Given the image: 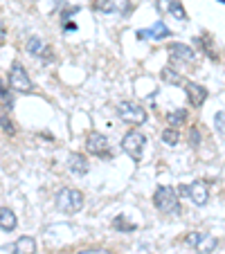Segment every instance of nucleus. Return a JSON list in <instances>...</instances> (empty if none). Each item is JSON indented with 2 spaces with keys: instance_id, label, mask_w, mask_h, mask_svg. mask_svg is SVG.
<instances>
[{
  "instance_id": "nucleus-11",
  "label": "nucleus",
  "mask_w": 225,
  "mask_h": 254,
  "mask_svg": "<svg viewBox=\"0 0 225 254\" xmlns=\"http://www.w3.org/2000/svg\"><path fill=\"white\" fill-rule=\"evenodd\" d=\"M185 90H187V99H189V104L192 106H203L207 99V90L203 86H198V83L194 81H185Z\"/></svg>"
},
{
  "instance_id": "nucleus-20",
  "label": "nucleus",
  "mask_w": 225,
  "mask_h": 254,
  "mask_svg": "<svg viewBox=\"0 0 225 254\" xmlns=\"http://www.w3.org/2000/svg\"><path fill=\"white\" fill-rule=\"evenodd\" d=\"M0 126L5 128V133H7V135H14V133H16L14 124H11V120L5 115V113H0Z\"/></svg>"
},
{
  "instance_id": "nucleus-25",
  "label": "nucleus",
  "mask_w": 225,
  "mask_h": 254,
  "mask_svg": "<svg viewBox=\"0 0 225 254\" xmlns=\"http://www.w3.org/2000/svg\"><path fill=\"white\" fill-rule=\"evenodd\" d=\"M99 9H104V11H115V2H113V0H108V2H101Z\"/></svg>"
},
{
  "instance_id": "nucleus-22",
  "label": "nucleus",
  "mask_w": 225,
  "mask_h": 254,
  "mask_svg": "<svg viewBox=\"0 0 225 254\" xmlns=\"http://www.w3.org/2000/svg\"><path fill=\"white\" fill-rule=\"evenodd\" d=\"M115 227H117V230H135L133 223L124 221V216H117V218H115Z\"/></svg>"
},
{
  "instance_id": "nucleus-27",
  "label": "nucleus",
  "mask_w": 225,
  "mask_h": 254,
  "mask_svg": "<svg viewBox=\"0 0 225 254\" xmlns=\"http://www.w3.org/2000/svg\"><path fill=\"white\" fill-rule=\"evenodd\" d=\"M0 39H5V25H2V20H0Z\"/></svg>"
},
{
  "instance_id": "nucleus-13",
  "label": "nucleus",
  "mask_w": 225,
  "mask_h": 254,
  "mask_svg": "<svg viewBox=\"0 0 225 254\" xmlns=\"http://www.w3.org/2000/svg\"><path fill=\"white\" fill-rule=\"evenodd\" d=\"M14 254H36V241L32 236H20L14 243Z\"/></svg>"
},
{
  "instance_id": "nucleus-15",
  "label": "nucleus",
  "mask_w": 225,
  "mask_h": 254,
  "mask_svg": "<svg viewBox=\"0 0 225 254\" xmlns=\"http://www.w3.org/2000/svg\"><path fill=\"white\" fill-rule=\"evenodd\" d=\"M185 122H187V111L185 108H178V111L167 113V124L171 126V128H180Z\"/></svg>"
},
{
  "instance_id": "nucleus-21",
  "label": "nucleus",
  "mask_w": 225,
  "mask_h": 254,
  "mask_svg": "<svg viewBox=\"0 0 225 254\" xmlns=\"http://www.w3.org/2000/svg\"><path fill=\"white\" fill-rule=\"evenodd\" d=\"M214 124H216V130H219V135H223V133H225V113H223V111L216 113Z\"/></svg>"
},
{
  "instance_id": "nucleus-16",
  "label": "nucleus",
  "mask_w": 225,
  "mask_h": 254,
  "mask_svg": "<svg viewBox=\"0 0 225 254\" xmlns=\"http://www.w3.org/2000/svg\"><path fill=\"white\" fill-rule=\"evenodd\" d=\"M162 81L171 83V86H180V83H185V77L178 74L176 70H171V67H162Z\"/></svg>"
},
{
  "instance_id": "nucleus-26",
  "label": "nucleus",
  "mask_w": 225,
  "mask_h": 254,
  "mask_svg": "<svg viewBox=\"0 0 225 254\" xmlns=\"http://www.w3.org/2000/svg\"><path fill=\"white\" fill-rule=\"evenodd\" d=\"M77 254H110V252H106V250H81Z\"/></svg>"
},
{
  "instance_id": "nucleus-2",
  "label": "nucleus",
  "mask_w": 225,
  "mask_h": 254,
  "mask_svg": "<svg viewBox=\"0 0 225 254\" xmlns=\"http://www.w3.org/2000/svg\"><path fill=\"white\" fill-rule=\"evenodd\" d=\"M153 205L162 214H180V202H178V191L171 187H160L153 196Z\"/></svg>"
},
{
  "instance_id": "nucleus-4",
  "label": "nucleus",
  "mask_w": 225,
  "mask_h": 254,
  "mask_svg": "<svg viewBox=\"0 0 225 254\" xmlns=\"http://www.w3.org/2000/svg\"><path fill=\"white\" fill-rule=\"evenodd\" d=\"M144 146H147V137H144L140 130H131V133H126L124 139H122V149H124V153H129L135 162L142 160Z\"/></svg>"
},
{
  "instance_id": "nucleus-18",
  "label": "nucleus",
  "mask_w": 225,
  "mask_h": 254,
  "mask_svg": "<svg viewBox=\"0 0 225 254\" xmlns=\"http://www.w3.org/2000/svg\"><path fill=\"white\" fill-rule=\"evenodd\" d=\"M162 142L167 144V146H176V144L180 142V133H178V128H167V130H162Z\"/></svg>"
},
{
  "instance_id": "nucleus-17",
  "label": "nucleus",
  "mask_w": 225,
  "mask_h": 254,
  "mask_svg": "<svg viewBox=\"0 0 225 254\" xmlns=\"http://www.w3.org/2000/svg\"><path fill=\"white\" fill-rule=\"evenodd\" d=\"M25 48H27V52L32 54V57H39V54L43 52L45 45H43V41H41L39 36H32V39L27 41V45H25Z\"/></svg>"
},
{
  "instance_id": "nucleus-1",
  "label": "nucleus",
  "mask_w": 225,
  "mask_h": 254,
  "mask_svg": "<svg viewBox=\"0 0 225 254\" xmlns=\"http://www.w3.org/2000/svg\"><path fill=\"white\" fill-rule=\"evenodd\" d=\"M57 209L63 211V214H77V211L83 209V193L79 189L66 187L57 193Z\"/></svg>"
},
{
  "instance_id": "nucleus-29",
  "label": "nucleus",
  "mask_w": 225,
  "mask_h": 254,
  "mask_svg": "<svg viewBox=\"0 0 225 254\" xmlns=\"http://www.w3.org/2000/svg\"><path fill=\"white\" fill-rule=\"evenodd\" d=\"M219 2H223V0H219Z\"/></svg>"
},
{
  "instance_id": "nucleus-6",
  "label": "nucleus",
  "mask_w": 225,
  "mask_h": 254,
  "mask_svg": "<svg viewBox=\"0 0 225 254\" xmlns=\"http://www.w3.org/2000/svg\"><path fill=\"white\" fill-rule=\"evenodd\" d=\"M185 243L192 245V248H196L198 252H203V254H210V252H214V250L219 248V239H216V236L198 234V232H194V234H187L185 236Z\"/></svg>"
},
{
  "instance_id": "nucleus-10",
  "label": "nucleus",
  "mask_w": 225,
  "mask_h": 254,
  "mask_svg": "<svg viewBox=\"0 0 225 254\" xmlns=\"http://www.w3.org/2000/svg\"><path fill=\"white\" fill-rule=\"evenodd\" d=\"M169 34H171V32H169V27H167V25H164L162 20H158V23H155V25H151V27H149V29H140V32H138V36H140V39L160 41V39H167Z\"/></svg>"
},
{
  "instance_id": "nucleus-3",
  "label": "nucleus",
  "mask_w": 225,
  "mask_h": 254,
  "mask_svg": "<svg viewBox=\"0 0 225 254\" xmlns=\"http://www.w3.org/2000/svg\"><path fill=\"white\" fill-rule=\"evenodd\" d=\"M9 86L14 92H20V95H29L34 90V83L29 79V74L25 72V67L20 63H14L9 72Z\"/></svg>"
},
{
  "instance_id": "nucleus-23",
  "label": "nucleus",
  "mask_w": 225,
  "mask_h": 254,
  "mask_svg": "<svg viewBox=\"0 0 225 254\" xmlns=\"http://www.w3.org/2000/svg\"><path fill=\"white\" fill-rule=\"evenodd\" d=\"M189 144H192L194 149H196L198 144H201V133H198V128H192V130H189Z\"/></svg>"
},
{
  "instance_id": "nucleus-24",
  "label": "nucleus",
  "mask_w": 225,
  "mask_h": 254,
  "mask_svg": "<svg viewBox=\"0 0 225 254\" xmlns=\"http://www.w3.org/2000/svg\"><path fill=\"white\" fill-rule=\"evenodd\" d=\"M0 97L7 101V106H11V99H9V92H7V88H5V83L0 81Z\"/></svg>"
},
{
  "instance_id": "nucleus-14",
  "label": "nucleus",
  "mask_w": 225,
  "mask_h": 254,
  "mask_svg": "<svg viewBox=\"0 0 225 254\" xmlns=\"http://www.w3.org/2000/svg\"><path fill=\"white\" fill-rule=\"evenodd\" d=\"M16 223H18V218H16L14 211L9 207H0V230L11 232L16 227Z\"/></svg>"
},
{
  "instance_id": "nucleus-7",
  "label": "nucleus",
  "mask_w": 225,
  "mask_h": 254,
  "mask_svg": "<svg viewBox=\"0 0 225 254\" xmlns=\"http://www.w3.org/2000/svg\"><path fill=\"white\" fill-rule=\"evenodd\" d=\"M178 191L185 193V196H189V200L198 207H203L207 202V198H210V191H207L205 183H192V185H187V187H180Z\"/></svg>"
},
{
  "instance_id": "nucleus-19",
  "label": "nucleus",
  "mask_w": 225,
  "mask_h": 254,
  "mask_svg": "<svg viewBox=\"0 0 225 254\" xmlns=\"http://www.w3.org/2000/svg\"><path fill=\"white\" fill-rule=\"evenodd\" d=\"M167 9L171 11V14L176 16L178 20H187V14H185V9H182V5H180V2H176V0H169Z\"/></svg>"
},
{
  "instance_id": "nucleus-12",
  "label": "nucleus",
  "mask_w": 225,
  "mask_h": 254,
  "mask_svg": "<svg viewBox=\"0 0 225 254\" xmlns=\"http://www.w3.org/2000/svg\"><path fill=\"white\" fill-rule=\"evenodd\" d=\"M68 164H70V171H72V173H79V176H86L88 169H90L88 160L83 158L81 153H72L70 158H68Z\"/></svg>"
},
{
  "instance_id": "nucleus-8",
  "label": "nucleus",
  "mask_w": 225,
  "mask_h": 254,
  "mask_svg": "<svg viewBox=\"0 0 225 254\" xmlns=\"http://www.w3.org/2000/svg\"><path fill=\"white\" fill-rule=\"evenodd\" d=\"M86 149L90 151L92 155H108V139L104 137L101 133H90L86 139Z\"/></svg>"
},
{
  "instance_id": "nucleus-28",
  "label": "nucleus",
  "mask_w": 225,
  "mask_h": 254,
  "mask_svg": "<svg viewBox=\"0 0 225 254\" xmlns=\"http://www.w3.org/2000/svg\"><path fill=\"white\" fill-rule=\"evenodd\" d=\"M52 5H54V9H57V7L61 5V0H52Z\"/></svg>"
},
{
  "instance_id": "nucleus-9",
  "label": "nucleus",
  "mask_w": 225,
  "mask_h": 254,
  "mask_svg": "<svg viewBox=\"0 0 225 254\" xmlns=\"http://www.w3.org/2000/svg\"><path fill=\"white\" fill-rule=\"evenodd\" d=\"M169 54H171V59H176V61H185V63L196 61V52L185 43H171L169 45Z\"/></svg>"
},
{
  "instance_id": "nucleus-5",
  "label": "nucleus",
  "mask_w": 225,
  "mask_h": 254,
  "mask_svg": "<svg viewBox=\"0 0 225 254\" xmlns=\"http://www.w3.org/2000/svg\"><path fill=\"white\" fill-rule=\"evenodd\" d=\"M117 115H120L126 124H135V126L147 122V111H144L140 104H135V101H122V104L117 106Z\"/></svg>"
}]
</instances>
